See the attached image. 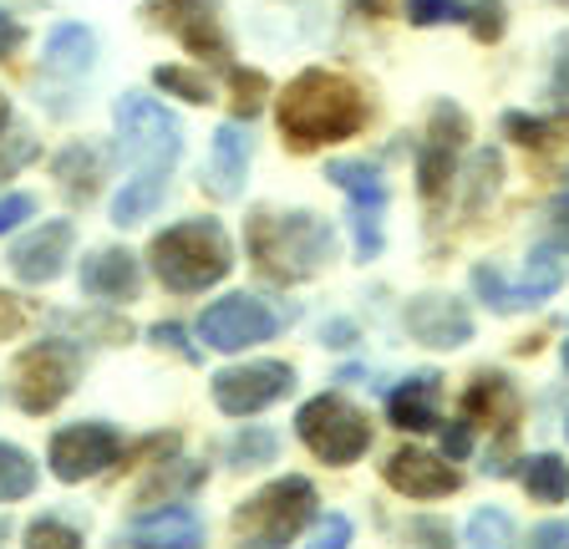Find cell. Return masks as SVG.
I'll use <instances>...</instances> for the list:
<instances>
[{
    "instance_id": "obj_49",
    "label": "cell",
    "mask_w": 569,
    "mask_h": 549,
    "mask_svg": "<svg viewBox=\"0 0 569 549\" xmlns=\"http://www.w3.org/2000/svg\"><path fill=\"white\" fill-rule=\"evenodd\" d=\"M351 321H331L326 326V331H320V341H326V347H351Z\"/></svg>"
},
{
    "instance_id": "obj_13",
    "label": "cell",
    "mask_w": 569,
    "mask_h": 549,
    "mask_svg": "<svg viewBox=\"0 0 569 549\" xmlns=\"http://www.w3.org/2000/svg\"><path fill=\"white\" fill-rule=\"evenodd\" d=\"M402 326L412 341H422V347H432V351H458L473 341V311L452 296H438V290L407 300Z\"/></svg>"
},
{
    "instance_id": "obj_12",
    "label": "cell",
    "mask_w": 569,
    "mask_h": 549,
    "mask_svg": "<svg viewBox=\"0 0 569 549\" xmlns=\"http://www.w3.org/2000/svg\"><path fill=\"white\" fill-rule=\"evenodd\" d=\"M122 458V432L107 428V422H77V428H61L47 448V463L61 483H82L97 478Z\"/></svg>"
},
{
    "instance_id": "obj_55",
    "label": "cell",
    "mask_w": 569,
    "mask_h": 549,
    "mask_svg": "<svg viewBox=\"0 0 569 549\" xmlns=\"http://www.w3.org/2000/svg\"><path fill=\"white\" fill-rule=\"evenodd\" d=\"M565 371H569V341H565Z\"/></svg>"
},
{
    "instance_id": "obj_31",
    "label": "cell",
    "mask_w": 569,
    "mask_h": 549,
    "mask_svg": "<svg viewBox=\"0 0 569 549\" xmlns=\"http://www.w3.org/2000/svg\"><path fill=\"white\" fill-rule=\"evenodd\" d=\"M498 179H503V158H498V148L473 153V168H468V199H462V209H468V214H478V209H483V203L498 193Z\"/></svg>"
},
{
    "instance_id": "obj_21",
    "label": "cell",
    "mask_w": 569,
    "mask_h": 549,
    "mask_svg": "<svg viewBox=\"0 0 569 549\" xmlns=\"http://www.w3.org/2000/svg\"><path fill=\"white\" fill-rule=\"evenodd\" d=\"M51 173H57L61 193H67L71 203H92L97 189H102V153H97L92 143H71L57 153Z\"/></svg>"
},
{
    "instance_id": "obj_19",
    "label": "cell",
    "mask_w": 569,
    "mask_h": 549,
    "mask_svg": "<svg viewBox=\"0 0 569 549\" xmlns=\"http://www.w3.org/2000/svg\"><path fill=\"white\" fill-rule=\"evenodd\" d=\"M142 290V270L128 250H92L82 260V296L107 300V306H122V300H138Z\"/></svg>"
},
{
    "instance_id": "obj_1",
    "label": "cell",
    "mask_w": 569,
    "mask_h": 549,
    "mask_svg": "<svg viewBox=\"0 0 569 549\" xmlns=\"http://www.w3.org/2000/svg\"><path fill=\"white\" fill-rule=\"evenodd\" d=\"M280 138L296 153H316V148L346 143L367 128V97L351 77L326 72V67H306L300 77H290L280 92Z\"/></svg>"
},
{
    "instance_id": "obj_37",
    "label": "cell",
    "mask_w": 569,
    "mask_h": 549,
    "mask_svg": "<svg viewBox=\"0 0 569 549\" xmlns=\"http://www.w3.org/2000/svg\"><path fill=\"white\" fill-rule=\"evenodd\" d=\"M503 132H509L519 148H549L555 143V122L529 118V112H503Z\"/></svg>"
},
{
    "instance_id": "obj_29",
    "label": "cell",
    "mask_w": 569,
    "mask_h": 549,
    "mask_svg": "<svg viewBox=\"0 0 569 549\" xmlns=\"http://www.w3.org/2000/svg\"><path fill=\"white\" fill-rule=\"evenodd\" d=\"M36 463L26 448L16 442H0V503H16V499H31L36 493Z\"/></svg>"
},
{
    "instance_id": "obj_25",
    "label": "cell",
    "mask_w": 569,
    "mask_h": 549,
    "mask_svg": "<svg viewBox=\"0 0 569 549\" xmlns=\"http://www.w3.org/2000/svg\"><path fill=\"white\" fill-rule=\"evenodd\" d=\"M565 280H569V250H565V244H555V239L533 244L529 260H523V280H519V286L533 296V306L555 296Z\"/></svg>"
},
{
    "instance_id": "obj_20",
    "label": "cell",
    "mask_w": 569,
    "mask_h": 549,
    "mask_svg": "<svg viewBox=\"0 0 569 549\" xmlns=\"http://www.w3.org/2000/svg\"><path fill=\"white\" fill-rule=\"evenodd\" d=\"M387 418L402 432H432L442 422V377L438 371H412L397 392L387 397Z\"/></svg>"
},
{
    "instance_id": "obj_41",
    "label": "cell",
    "mask_w": 569,
    "mask_h": 549,
    "mask_svg": "<svg viewBox=\"0 0 569 549\" xmlns=\"http://www.w3.org/2000/svg\"><path fill=\"white\" fill-rule=\"evenodd\" d=\"M346 545H351V519H346V513H326L316 539H310V549H346Z\"/></svg>"
},
{
    "instance_id": "obj_17",
    "label": "cell",
    "mask_w": 569,
    "mask_h": 549,
    "mask_svg": "<svg viewBox=\"0 0 569 549\" xmlns=\"http://www.w3.org/2000/svg\"><path fill=\"white\" fill-rule=\"evenodd\" d=\"M122 545L128 549H203V519L183 503H163V509L138 513L128 529H122Z\"/></svg>"
},
{
    "instance_id": "obj_16",
    "label": "cell",
    "mask_w": 569,
    "mask_h": 549,
    "mask_svg": "<svg viewBox=\"0 0 569 549\" xmlns=\"http://www.w3.org/2000/svg\"><path fill=\"white\" fill-rule=\"evenodd\" d=\"M462 418L483 422V428L498 432V442H509L523 418V397H519V387H513V377H503V371H478L473 387L462 392Z\"/></svg>"
},
{
    "instance_id": "obj_24",
    "label": "cell",
    "mask_w": 569,
    "mask_h": 549,
    "mask_svg": "<svg viewBox=\"0 0 569 549\" xmlns=\"http://www.w3.org/2000/svg\"><path fill=\"white\" fill-rule=\"evenodd\" d=\"M452 179H458V148L442 143V138H427V143L417 148V189H422L427 209H438V203L448 199Z\"/></svg>"
},
{
    "instance_id": "obj_11",
    "label": "cell",
    "mask_w": 569,
    "mask_h": 549,
    "mask_svg": "<svg viewBox=\"0 0 569 549\" xmlns=\"http://www.w3.org/2000/svg\"><path fill=\"white\" fill-rule=\"evenodd\" d=\"M274 331H280V311H270V300H260V296H224L199 316L203 347L224 351V357L260 347Z\"/></svg>"
},
{
    "instance_id": "obj_36",
    "label": "cell",
    "mask_w": 569,
    "mask_h": 549,
    "mask_svg": "<svg viewBox=\"0 0 569 549\" xmlns=\"http://www.w3.org/2000/svg\"><path fill=\"white\" fill-rule=\"evenodd\" d=\"M229 87H234V118L244 122L264 108V92H270L264 72H244V67H229Z\"/></svg>"
},
{
    "instance_id": "obj_44",
    "label": "cell",
    "mask_w": 569,
    "mask_h": 549,
    "mask_svg": "<svg viewBox=\"0 0 569 549\" xmlns=\"http://www.w3.org/2000/svg\"><path fill=\"white\" fill-rule=\"evenodd\" d=\"M468 448H473V422H448L442 428V458H468Z\"/></svg>"
},
{
    "instance_id": "obj_35",
    "label": "cell",
    "mask_w": 569,
    "mask_h": 549,
    "mask_svg": "<svg viewBox=\"0 0 569 549\" xmlns=\"http://www.w3.org/2000/svg\"><path fill=\"white\" fill-rule=\"evenodd\" d=\"M26 549H82V535L57 513H41L26 525Z\"/></svg>"
},
{
    "instance_id": "obj_28",
    "label": "cell",
    "mask_w": 569,
    "mask_h": 549,
    "mask_svg": "<svg viewBox=\"0 0 569 549\" xmlns=\"http://www.w3.org/2000/svg\"><path fill=\"white\" fill-rule=\"evenodd\" d=\"M199 483H203V468H199V463H163V468H158V473L138 489V503H158V499H163V503H178V499H189Z\"/></svg>"
},
{
    "instance_id": "obj_7",
    "label": "cell",
    "mask_w": 569,
    "mask_h": 549,
    "mask_svg": "<svg viewBox=\"0 0 569 549\" xmlns=\"http://www.w3.org/2000/svg\"><path fill=\"white\" fill-rule=\"evenodd\" d=\"M112 122H118V148L138 168H173L183 153V122L142 92H122L112 102Z\"/></svg>"
},
{
    "instance_id": "obj_40",
    "label": "cell",
    "mask_w": 569,
    "mask_h": 549,
    "mask_svg": "<svg viewBox=\"0 0 569 549\" xmlns=\"http://www.w3.org/2000/svg\"><path fill=\"white\" fill-rule=\"evenodd\" d=\"M26 326H31V306L21 296H11V290H0V341L21 336Z\"/></svg>"
},
{
    "instance_id": "obj_47",
    "label": "cell",
    "mask_w": 569,
    "mask_h": 549,
    "mask_svg": "<svg viewBox=\"0 0 569 549\" xmlns=\"http://www.w3.org/2000/svg\"><path fill=\"white\" fill-rule=\"evenodd\" d=\"M412 539H422L417 549H452L448 525H438V519H417V525H412Z\"/></svg>"
},
{
    "instance_id": "obj_8",
    "label": "cell",
    "mask_w": 569,
    "mask_h": 549,
    "mask_svg": "<svg viewBox=\"0 0 569 549\" xmlns=\"http://www.w3.org/2000/svg\"><path fill=\"white\" fill-rule=\"evenodd\" d=\"M326 179L351 199L356 254H361V260H377L381 254V219H387V199H391L381 168L367 163V158H331V163H326Z\"/></svg>"
},
{
    "instance_id": "obj_14",
    "label": "cell",
    "mask_w": 569,
    "mask_h": 549,
    "mask_svg": "<svg viewBox=\"0 0 569 549\" xmlns=\"http://www.w3.org/2000/svg\"><path fill=\"white\" fill-rule=\"evenodd\" d=\"M71 244H77V224L71 219H47L36 224L31 234H21L11 244V270L26 286H51L71 260Z\"/></svg>"
},
{
    "instance_id": "obj_48",
    "label": "cell",
    "mask_w": 569,
    "mask_h": 549,
    "mask_svg": "<svg viewBox=\"0 0 569 549\" xmlns=\"http://www.w3.org/2000/svg\"><path fill=\"white\" fill-rule=\"evenodd\" d=\"M549 234H555V244L569 250V193H559V199L549 203Z\"/></svg>"
},
{
    "instance_id": "obj_15",
    "label": "cell",
    "mask_w": 569,
    "mask_h": 549,
    "mask_svg": "<svg viewBox=\"0 0 569 549\" xmlns=\"http://www.w3.org/2000/svg\"><path fill=\"white\" fill-rule=\"evenodd\" d=\"M381 473L407 499H448V493L462 489V473L452 468V458H438V453H427V448H397Z\"/></svg>"
},
{
    "instance_id": "obj_45",
    "label": "cell",
    "mask_w": 569,
    "mask_h": 549,
    "mask_svg": "<svg viewBox=\"0 0 569 549\" xmlns=\"http://www.w3.org/2000/svg\"><path fill=\"white\" fill-rule=\"evenodd\" d=\"M26 47V26L16 21L11 11H6V6H0V61L6 57H16V51Z\"/></svg>"
},
{
    "instance_id": "obj_52",
    "label": "cell",
    "mask_w": 569,
    "mask_h": 549,
    "mask_svg": "<svg viewBox=\"0 0 569 549\" xmlns=\"http://www.w3.org/2000/svg\"><path fill=\"white\" fill-rule=\"evenodd\" d=\"M6 122H11V102H6V92H0V132H6Z\"/></svg>"
},
{
    "instance_id": "obj_23",
    "label": "cell",
    "mask_w": 569,
    "mask_h": 549,
    "mask_svg": "<svg viewBox=\"0 0 569 549\" xmlns=\"http://www.w3.org/2000/svg\"><path fill=\"white\" fill-rule=\"evenodd\" d=\"M92 61H97V37L87 31V26H77V21L51 26V37H47V72L82 77V72H92Z\"/></svg>"
},
{
    "instance_id": "obj_33",
    "label": "cell",
    "mask_w": 569,
    "mask_h": 549,
    "mask_svg": "<svg viewBox=\"0 0 569 549\" xmlns=\"http://www.w3.org/2000/svg\"><path fill=\"white\" fill-rule=\"evenodd\" d=\"M153 87H158V92H168V97H178V102H189V108L213 102L203 72H189V67H153Z\"/></svg>"
},
{
    "instance_id": "obj_57",
    "label": "cell",
    "mask_w": 569,
    "mask_h": 549,
    "mask_svg": "<svg viewBox=\"0 0 569 549\" xmlns=\"http://www.w3.org/2000/svg\"><path fill=\"white\" fill-rule=\"evenodd\" d=\"M565 6H569V0H565Z\"/></svg>"
},
{
    "instance_id": "obj_26",
    "label": "cell",
    "mask_w": 569,
    "mask_h": 549,
    "mask_svg": "<svg viewBox=\"0 0 569 549\" xmlns=\"http://www.w3.org/2000/svg\"><path fill=\"white\" fill-rule=\"evenodd\" d=\"M473 296L483 300L488 311H498V316H519V311H533V296L523 286H513L509 274L498 270V264H473Z\"/></svg>"
},
{
    "instance_id": "obj_27",
    "label": "cell",
    "mask_w": 569,
    "mask_h": 549,
    "mask_svg": "<svg viewBox=\"0 0 569 549\" xmlns=\"http://www.w3.org/2000/svg\"><path fill=\"white\" fill-rule=\"evenodd\" d=\"M519 483L529 489L533 503H559V499H569V463L559 453H533V458H523Z\"/></svg>"
},
{
    "instance_id": "obj_46",
    "label": "cell",
    "mask_w": 569,
    "mask_h": 549,
    "mask_svg": "<svg viewBox=\"0 0 569 549\" xmlns=\"http://www.w3.org/2000/svg\"><path fill=\"white\" fill-rule=\"evenodd\" d=\"M529 549H569V525L565 519H549L529 535Z\"/></svg>"
},
{
    "instance_id": "obj_34",
    "label": "cell",
    "mask_w": 569,
    "mask_h": 549,
    "mask_svg": "<svg viewBox=\"0 0 569 549\" xmlns=\"http://www.w3.org/2000/svg\"><path fill=\"white\" fill-rule=\"evenodd\" d=\"M402 16L412 26H468L473 6H462V0H402Z\"/></svg>"
},
{
    "instance_id": "obj_3",
    "label": "cell",
    "mask_w": 569,
    "mask_h": 549,
    "mask_svg": "<svg viewBox=\"0 0 569 549\" xmlns=\"http://www.w3.org/2000/svg\"><path fill=\"white\" fill-rule=\"evenodd\" d=\"M153 274L173 296H203L234 270V244H229L219 219H183V224L153 234L148 244Z\"/></svg>"
},
{
    "instance_id": "obj_9",
    "label": "cell",
    "mask_w": 569,
    "mask_h": 549,
    "mask_svg": "<svg viewBox=\"0 0 569 549\" xmlns=\"http://www.w3.org/2000/svg\"><path fill=\"white\" fill-rule=\"evenodd\" d=\"M142 16H148V26H158V31H168V37L183 41L189 57L229 61L224 0H148Z\"/></svg>"
},
{
    "instance_id": "obj_10",
    "label": "cell",
    "mask_w": 569,
    "mask_h": 549,
    "mask_svg": "<svg viewBox=\"0 0 569 549\" xmlns=\"http://www.w3.org/2000/svg\"><path fill=\"white\" fill-rule=\"evenodd\" d=\"M213 407L224 418H254L264 407H274L290 387H296V367L290 361H244V367L213 371Z\"/></svg>"
},
{
    "instance_id": "obj_5",
    "label": "cell",
    "mask_w": 569,
    "mask_h": 549,
    "mask_svg": "<svg viewBox=\"0 0 569 549\" xmlns=\"http://www.w3.org/2000/svg\"><path fill=\"white\" fill-rule=\"evenodd\" d=\"M296 432H300V442H306L310 453H316L320 463H331V468L356 463V458L371 448L367 412H361L356 402H346L341 392L310 397V402L296 412Z\"/></svg>"
},
{
    "instance_id": "obj_43",
    "label": "cell",
    "mask_w": 569,
    "mask_h": 549,
    "mask_svg": "<svg viewBox=\"0 0 569 549\" xmlns=\"http://www.w3.org/2000/svg\"><path fill=\"white\" fill-rule=\"evenodd\" d=\"M31 214H36V199H31V193H6V199H0V234L21 229Z\"/></svg>"
},
{
    "instance_id": "obj_6",
    "label": "cell",
    "mask_w": 569,
    "mask_h": 549,
    "mask_svg": "<svg viewBox=\"0 0 569 549\" xmlns=\"http://www.w3.org/2000/svg\"><path fill=\"white\" fill-rule=\"evenodd\" d=\"M16 407L21 412H31V418H41V412H57L61 402L71 397V387L82 382V351L71 347V341H61V336H51V341H36V347H26L21 357H16Z\"/></svg>"
},
{
    "instance_id": "obj_50",
    "label": "cell",
    "mask_w": 569,
    "mask_h": 549,
    "mask_svg": "<svg viewBox=\"0 0 569 549\" xmlns=\"http://www.w3.org/2000/svg\"><path fill=\"white\" fill-rule=\"evenodd\" d=\"M555 92H559V97L569 92V41L559 47V61H555Z\"/></svg>"
},
{
    "instance_id": "obj_54",
    "label": "cell",
    "mask_w": 569,
    "mask_h": 549,
    "mask_svg": "<svg viewBox=\"0 0 569 549\" xmlns=\"http://www.w3.org/2000/svg\"><path fill=\"white\" fill-rule=\"evenodd\" d=\"M6 535H11V525H6V519H0V545H6Z\"/></svg>"
},
{
    "instance_id": "obj_4",
    "label": "cell",
    "mask_w": 569,
    "mask_h": 549,
    "mask_svg": "<svg viewBox=\"0 0 569 549\" xmlns=\"http://www.w3.org/2000/svg\"><path fill=\"white\" fill-rule=\"evenodd\" d=\"M316 519V483L300 473H284L264 483L260 493H249L234 509V529L254 549H280Z\"/></svg>"
},
{
    "instance_id": "obj_42",
    "label": "cell",
    "mask_w": 569,
    "mask_h": 549,
    "mask_svg": "<svg viewBox=\"0 0 569 549\" xmlns=\"http://www.w3.org/2000/svg\"><path fill=\"white\" fill-rule=\"evenodd\" d=\"M148 336H153V347H158V351L168 347V351H178V357H183V361H199V347H189V336H183V326H173V321H158Z\"/></svg>"
},
{
    "instance_id": "obj_53",
    "label": "cell",
    "mask_w": 569,
    "mask_h": 549,
    "mask_svg": "<svg viewBox=\"0 0 569 549\" xmlns=\"http://www.w3.org/2000/svg\"><path fill=\"white\" fill-rule=\"evenodd\" d=\"M356 6H361V11H381V6H387V0H356Z\"/></svg>"
},
{
    "instance_id": "obj_32",
    "label": "cell",
    "mask_w": 569,
    "mask_h": 549,
    "mask_svg": "<svg viewBox=\"0 0 569 549\" xmlns=\"http://www.w3.org/2000/svg\"><path fill=\"white\" fill-rule=\"evenodd\" d=\"M468 545L473 549H513L519 545V529H513V519L503 509H478L473 519H468Z\"/></svg>"
},
{
    "instance_id": "obj_38",
    "label": "cell",
    "mask_w": 569,
    "mask_h": 549,
    "mask_svg": "<svg viewBox=\"0 0 569 549\" xmlns=\"http://www.w3.org/2000/svg\"><path fill=\"white\" fill-rule=\"evenodd\" d=\"M36 158H41V143H36V138H0V183L6 179H16V173H21L26 163H36Z\"/></svg>"
},
{
    "instance_id": "obj_51",
    "label": "cell",
    "mask_w": 569,
    "mask_h": 549,
    "mask_svg": "<svg viewBox=\"0 0 569 549\" xmlns=\"http://www.w3.org/2000/svg\"><path fill=\"white\" fill-rule=\"evenodd\" d=\"M555 138H569V112H559L555 118Z\"/></svg>"
},
{
    "instance_id": "obj_39",
    "label": "cell",
    "mask_w": 569,
    "mask_h": 549,
    "mask_svg": "<svg viewBox=\"0 0 569 549\" xmlns=\"http://www.w3.org/2000/svg\"><path fill=\"white\" fill-rule=\"evenodd\" d=\"M468 26H473L478 41H498L503 37V26H509V6H503V0H478Z\"/></svg>"
},
{
    "instance_id": "obj_22",
    "label": "cell",
    "mask_w": 569,
    "mask_h": 549,
    "mask_svg": "<svg viewBox=\"0 0 569 549\" xmlns=\"http://www.w3.org/2000/svg\"><path fill=\"white\" fill-rule=\"evenodd\" d=\"M163 193H168V173H163V168H138V173H132V179L118 189V199H112V224H118V229L142 224V219L163 203Z\"/></svg>"
},
{
    "instance_id": "obj_30",
    "label": "cell",
    "mask_w": 569,
    "mask_h": 549,
    "mask_svg": "<svg viewBox=\"0 0 569 549\" xmlns=\"http://www.w3.org/2000/svg\"><path fill=\"white\" fill-rule=\"evenodd\" d=\"M274 453H280V442H274L270 428H244L229 438V468H239V473H244V468L274 463Z\"/></svg>"
},
{
    "instance_id": "obj_18",
    "label": "cell",
    "mask_w": 569,
    "mask_h": 549,
    "mask_svg": "<svg viewBox=\"0 0 569 549\" xmlns=\"http://www.w3.org/2000/svg\"><path fill=\"white\" fill-rule=\"evenodd\" d=\"M249 132L239 122H224L213 128V148H209V168H203V189L219 203H234L249 183Z\"/></svg>"
},
{
    "instance_id": "obj_56",
    "label": "cell",
    "mask_w": 569,
    "mask_h": 549,
    "mask_svg": "<svg viewBox=\"0 0 569 549\" xmlns=\"http://www.w3.org/2000/svg\"><path fill=\"white\" fill-rule=\"evenodd\" d=\"M565 438H569V422H565Z\"/></svg>"
},
{
    "instance_id": "obj_2",
    "label": "cell",
    "mask_w": 569,
    "mask_h": 549,
    "mask_svg": "<svg viewBox=\"0 0 569 549\" xmlns=\"http://www.w3.org/2000/svg\"><path fill=\"white\" fill-rule=\"evenodd\" d=\"M244 250L270 286H300L336 260V229L310 209H290V214L260 209L244 224Z\"/></svg>"
}]
</instances>
